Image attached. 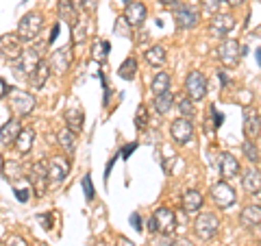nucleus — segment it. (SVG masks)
Instances as JSON below:
<instances>
[{"mask_svg": "<svg viewBox=\"0 0 261 246\" xmlns=\"http://www.w3.org/2000/svg\"><path fill=\"white\" fill-rule=\"evenodd\" d=\"M7 89V96H9V107L18 118H24L35 109V96L27 89H20V87H5Z\"/></svg>", "mask_w": 261, "mask_h": 246, "instance_id": "nucleus-1", "label": "nucleus"}, {"mask_svg": "<svg viewBox=\"0 0 261 246\" xmlns=\"http://www.w3.org/2000/svg\"><path fill=\"white\" fill-rule=\"evenodd\" d=\"M42 27H44L42 13L31 11V13H27L20 20V24H18V35H20L22 42H35V39L39 37V33H42Z\"/></svg>", "mask_w": 261, "mask_h": 246, "instance_id": "nucleus-2", "label": "nucleus"}, {"mask_svg": "<svg viewBox=\"0 0 261 246\" xmlns=\"http://www.w3.org/2000/svg\"><path fill=\"white\" fill-rule=\"evenodd\" d=\"M24 53V42L18 33H7L0 37V59L15 63Z\"/></svg>", "mask_w": 261, "mask_h": 246, "instance_id": "nucleus-3", "label": "nucleus"}, {"mask_svg": "<svg viewBox=\"0 0 261 246\" xmlns=\"http://www.w3.org/2000/svg\"><path fill=\"white\" fill-rule=\"evenodd\" d=\"M48 179H50V172H48V163L46 161H35L29 170V181L31 187L35 190V194L44 196L48 190Z\"/></svg>", "mask_w": 261, "mask_h": 246, "instance_id": "nucleus-4", "label": "nucleus"}, {"mask_svg": "<svg viewBox=\"0 0 261 246\" xmlns=\"http://www.w3.org/2000/svg\"><path fill=\"white\" fill-rule=\"evenodd\" d=\"M42 63V46H33V48H27L22 53V57L15 61V68H18L22 75H27V79L37 70V65Z\"/></svg>", "mask_w": 261, "mask_h": 246, "instance_id": "nucleus-5", "label": "nucleus"}, {"mask_svg": "<svg viewBox=\"0 0 261 246\" xmlns=\"http://www.w3.org/2000/svg\"><path fill=\"white\" fill-rule=\"evenodd\" d=\"M185 89H187V96L192 101H202L207 96V79L202 72L198 70H192L190 75L185 79Z\"/></svg>", "mask_w": 261, "mask_h": 246, "instance_id": "nucleus-6", "label": "nucleus"}, {"mask_svg": "<svg viewBox=\"0 0 261 246\" xmlns=\"http://www.w3.org/2000/svg\"><path fill=\"white\" fill-rule=\"evenodd\" d=\"M240 57H242V48L238 39H224L222 44L218 46V59L222 61L226 68H235L240 63Z\"/></svg>", "mask_w": 261, "mask_h": 246, "instance_id": "nucleus-7", "label": "nucleus"}, {"mask_svg": "<svg viewBox=\"0 0 261 246\" xmlns=\"http://www.w3.org/2000/svg\"><path fill=\"white\" fill-rule=\"evenodd\" d=\"M218 229H220V220L214 214H200L194 223V231L200 240H211L218 233Z\"/></svg>", "mask_w": 261, "mask_h": 246, "instance_id": "nucleus-8", "label": "nucleus"}, {"mask_svg": "<svg viewBox=\"0 0 261 246\" xmlns=\"http://www.w3.org/2000/svg\"><path fill=\"white\" fill-rule=\"evenodd\" d=\"M235 29V18L231 13H214L209 22V33L214 37H224Z\"/></svg>", "mask_w": 261, "mask_h": 246, "instance_id": "nucleus-9", "label": "nucleus"}, {"mask_svg": "<svg viewBox=\"0 0 261 246\" xmlns=\"http://www.w3.org/2000/svg\"><path fill=\"white\" fill-rule=\"evenodd\" d=\"M211 199H214V203L218 205V207L226 209L235 203V190L226 181H218L214 187H211Z\"/></svg>", "mask_w": 261, "mask_h": 246, "instance_id": "nucleus-10", "label": "nucleus"}, {"mask_svg": "<svg viewBox=\"0 0 261 246\" xmlns=\"http://www.w3.org/2000/svg\"><path fill=\"white\" fill-rule=\"evenodd\" d=\"M50 70H55L57 75H63V72L70 70V63H72V46H61L50 55Z\"/></svg>", "mask_w": 261, "mask_h": 246, "instance_id": "nucleus-11", "label": "nucleus"}, {"mask_svg": "<svg viewBox=\"0 0 261 246\" xmlns=\"http://www.w3.org/2000/svg\"><path fill=\"white\" fill-rule=\"evenodd\" d=\"M170 135H172V139L174 142H178V144H187L190 139L194 137V127H192V122H190V118H178V120H174L172 125H170Z\"/></svg>", "mask_w": 261, "mask_h": 246, "instance_id": "nucleus-12", "label": "nucleus"}, {"mask_svg": "<svg viewBox=\"0 0 261 246\" xmlns=\"http://www.w3.org/2000/svg\"><path fill=\"white\" fill-rule=\"evenodd\" d=\"M154 220H157V227H159V231L163 235H172L174 233V229H176V216H174V211L170 209V207H159V209H154Z\"/></svg>", "mask_w": 261, "mask_h": 246, "instance_id": "nucleus-13", "label": "nucleus"}, {"mask_svg": "<svg viewBox=\"0 0 261 246\" xmlns=\"http://www.w3.org/2000/svg\"><path fill=\"white\" fill-rule=\"evenodd\" d=\"M218 170H220V175H222L224 181H228V179L240 175V161L235 159L231 153H220L218 155Z\"/></svg>", "mask_w": 261, "mask_h": 246, "instance_id": "nucleus-14", "label": "nucleus"}, {"mask_svg": "<svg viewBox=\"0 0 261 246\" xmlns=\"http://www.w3.org/2000/svg\"><path fill=\"white\" fill-rule=\"evenodd\" d=\"M259 133H261V118L257 109L244 107V135L248 139H255Z\"/></svg>", "mask_w": 261, "mask_h": 246, "instance_id": "nucleus-15", "label": "nucleus"}, {"mask_svg": "<svg viewBox=\"0 0 261 246\" xmlns=\"http://www.w3.org/2000/svg\"><path fill=\"white\" fill-rule=\"evenodd\" d=\"M48 172H50V179L55 183H61L70 175V161L65 157H53L48 161Z\"/></svg>", "mask_w": 261, "mask_h": 246, "instance_id": "nucleus-16", "label": "nucleus"}, {"mask_svg": "<svg viewBox=\"0 0 261 246\" xmlns=\"http://www.w3.org/2000/svg\"><path fill=\"white\" fill-rule=\"evenodd\" d=\"M174 20L178 24V29H194L196 24H198V11L192 9V7H176L174 11Z\"/></svg>", "mask_w": 261, "mask_h": 246, "instance_id": "nucleus-17", "label": "nucleus"}, {"mask_svg": "<svg viewBox=\"0 0 261 246\" xmlns=\"http://www.w3.org/2000/svg\"><path fill=\"white\" fill-rule=\"evenodd\" d=\"M124 20L128 27H142L146 20V5L144 3H128L124 9Z\"/></svg>", "mask_w": 261, "mask_h": 246, "instance_id": "nucleus-18", "label": "nucleus"}, {"mask_svg": "<svg viewBox=\"0 0 261 246\" xmlns=\"http://www.w3.org/2000/svg\"><path fill=\"white\" fill-rule=\"evenodd\" d=\"M240 223H242V227H246V229L259 227L261 225V205L252 203V205H248V207H244L242 216H240Z\"/></svg>", "mask_w": 261, "mask_h": 246, "instance_id": "nucleus-19", "label": "nucleus"}, {"mask_svg": "<svg viewBox=\"0 0 261 246\" xmlns=\"http://www.w3.org/2000/svg\"><path fill=\"white\" fill-rule=\"evenodd\" d=\"M83 109L79 107V105H70L68 109H65V127L70 131H74L79 135L81 131H83Z\"/></svg>", "mask_w": 261, "mask_h": 246, "instance_id": "nucleus-20", "label": "nucleus"}, {"mask_svg": "<svg viewBox=\"0 0 261 246\" xmlns=\"http://www.w3.org/2000/svg\"><path fill=\"white\" fill-rule=\"evenodd\" d=\"M79 3L74 0H59V18H63V22H68L72 29L76 27L79 20Z\"/></svg>", "mask_w": 261, "mask_h": 246, "instance_id": "nucleus-21", "label": "nucleus"}, {"mask_svg": "<svg viewBox=\"0 0 261 246\" xmlns=\"http://www.w3.org/2000/svg\"><path fill=\"white\" fill-rule=\"evenodd\" d=\"M20 131H22L20 120L18 118H9L3 127H0V139H3L5 144H15V139H18Z\"/></svg>", "mask_w": 261, "mask_h": 246, "instance_id": "nucleus-22", "label": "nucleus"}, {"mask_svg": "<svg viewBox=\"0 0 261 246\" xmlns=\"http://www.w3.org/2000/svg\"><path fill=\"white\" fill-rule=\"evenodd\" d=\"M242 185H244V190L250 192V194H257L261 190V172L257 168H248V170H244V175H242Z\"/></svg>", "mask_w": 261, "mask_h": 246, "instance_id": "nucleus-23", "label": "nucleus"}, {"mask_svg": "<svg viewBox=\"0 0 261 246\" xmlns=\"http://www.w3.org/2000/svg\"><path fill=\"white\" fill-rule=\"evenodd\" d=\"M48 77H50V63L42 61V63L37 65V70L33 72V75H31L27 81H29V85H31V87H35V89H42V87H44V83L48 81Z\"/></svg>", "mask_w": 261, "mask_h": 246, "instance_id": "nucleus-24", "label": "nucleus"}, {"mask_svg": "<svg viewBox=\"0 0 261 246\" xmlns=\"http://www.w3.org/2000/svg\"><path fill=\"white\" fill-rule=\"evenodd\" d=\"M33 142H35V131H33L31 127H27V129L20 131L18 139H15V149H18L20 155H27L33 149Z\"/></svg>", "mask_w": 261, "mask_h": 246, "instance_id": "nucleus-25", "label": "nucleus"}, {"mask_svg": "<svg viewBox=\"0 0 261 246\" xmlns=\"http://www.w3.org/2000/svg\"><path fill=\"white\" fill-rule=\"evenodd\" d=\"M202 207V194L198 190H187L183 194V209L187 214H196Z\"/></svg>", "mask_w": 261, "mask_h": 246, "instance_id": "nucleus-26", "label": "nucleus"}, {"mask_svg": "<svg viewBox=\"0 0 261 246\" xmlns=\"http://www.w3.org/2000/svg\"><path fill=\"white\" fill-rule=\"evenodd\" d=\"M146 61H148L152 68H161V65H166V48L154 44L150 46L148 51H146Z\"/></svg>", "mask_w": 261, "mask_h": 246, "instance_id": "nucleus-27", "label": "nucleus"}, {"mask_svg": "<svg viewBox=\"0 0 261 246\" xmlns=\"http://www.w3.org/2000/svg\"><path fill=\"white\" fill-rule=\"evenodd\" d=\"M172 105H174V96H172V92H163V94H157V96H154V109H157L161 116H166V113L172 109Z\"/></svg>", "mask_w": 261, "mask_h": 246, "instance_id": "nucleus-28", "label": "nucleus"}, {"mask_svg": "<svg viewBox=\"0 0 261 246\" xmlns=\"http://www.w3.org/2000/svg\"><path fill=\"white\" fill-rule=\"evenodd\" d=\"M150 89H152L154 96L163 94V92H170V75H168V72H159V75L152 79Z\"/></svg>", "mask_w": 261, "mask_h": 246, "instance_id": "nucleus-29", "label": "nucleus"}, {"mask_svg": "<svg viewBox=\"0 0 261 246\" xmlns=\"http://www.w3.org/2000/svg\"><path fill=\"white\" fill-rule=\"evenodd\" d=\"M137 75V61L133 59V57H128V59L122 61V65L118 68V77L124 79V81H130Z\"/></svg>", "mask_w": 261, "mask_h": 246, "instance_id": "nucleus-30", "label": "nucleus"}, {"mask_svg": "<svg viewBox=\"0 0 261 246\" xmlns=\"http://www.w3.org/2000/svg\"><path fill=\"white\" fill-rule=\"evenodd\" d=\"M76 133L74 131H70L68 127H65L61 133H59V144H61V149L65 151V153H74V146H76Z\"/></svg>", "mask_w": 261, "mask_h": 246, "instance_id": "nucleus-31", "label": "nucleus"}, {"mask_svg": "<svg viewBox=\"0 0 261 246\" xmlns=\"http://www.w3.org/2000/svg\"><path fill=\"white\" fill-rule=\"evenodd\" d=\"M176 109L181 111V116H183V118H192V116H194L192 98H187V96H178V98H176Z\"/></svg>", "mask_w": 261, "mask_h": 246, "instance_id": "nucleus-32", "label": "nucleus"}, {"mask_svg": "<svg viewBox=\"0 0 261 246\" xmlns=\"http://www.w3.org/2000/svg\"><path fill=\"white\" fill-rule=\"evenodd\" d=\"M111 51V44L107 42V39H98V42L94 44V59L98 61H105L107 59V55Z\"/></svg>", "mask_w": 261, "mask_h": 246, "instance_id": "nucleus-33", "label": "nucleus"}, {"mask_svg": "<svg viewBox=\"0 0 261 246\" xmlns=\"http://www.w3.org/2000/svg\"><path fill=\"white\" fill-rule=\"evenodd\" d=\"M242 153H244V157H246L250 163H257L259 161V149L252 144V139H246V142L242 144Z\"/></svg>", "mask_w": 261, "mask_h": 246, "instance_id": "nucleus-34", "label": "nucleus"}, {"mask_svg": "<svg viewBox=\"0 0 261 246\" xmlns=\"http://www.w3.org/2000/svg\"><path fill=\"white\" fill-rule=\"evenodd\" d=\"M135 127L137 129L148 127V107H146V105H140L137 111H135Z\"/></svg>", "mask_w": 261, "mask_h": 246, "instance_id": "nucleus-35", "label": "nucleus"}, {"mask_svg": "<svg viewBox=\"0 0 261 246\" xmlns=\"http://www.w3.org/2000/svg\"><path fill=\"white\" fill-rule=\"evenodd\" d=\"M5 177L9 179V181H15V179L24 177V170H22L20 163H13V161H9V168L5 166Z\"/></svg>", "mask_w": 261, "mask_h": 246, "instance_id": "nucleus-36", "label": "nucleus"}, {"mask_svg": "<svg viewBox=\"0 0 261 246\" xmlns=\"http://www.w3.org/2000/svg\"><path fill=\"white\" fill-rule=\"evenodd\" d=\"M81 185H83V192H85V199L87 201H94V185H92V177L85 175L83 179H81Z\"/></svg>", "mask_w": 261, "mask_h": 246, "instance_id": "nucleus-37", "label": "nucleus"}, {"mask_svg": "<svg viewBox=\"0 0 261 246\" xmlns=\"http://www.w3.org/2000/svg\"><path fill=\"white\" fill-rule=\"evenodd\" d=\"M224 0H202V9H205L207 13H218L220 5H222Z\"/></svg>", "mask_w": 261, "mask_h": 246, "instance_id": "nucleus-38", "label": "nucleus"}, {"mask_svg": "<svg viewBox=\"0 0 261 246\" xmlns=\"http://www.w3.org/2000/svg\"><path fill=\"white\" fill-rule=\"evenodd\" d=\"M72 42H74V44L85 42V24H81V27L72 29Z\"/></svg>", "mask_w": 261, "mask_h": 246, "instance_id": "nucleus-39", "label": "nucleus"}, {"mask_svg": "<svg viewBox=\"0 0 261 246\" xmlns=\"http://www.w3.org/2000/svg\"><path fill=\"white\" fill-rule=\"evenodd\" d=\"M13 194H15V199H18L20 203H29V199H31V190H29V187H27V190H24V187H15Z\"/></svg>", "mask_w": 261, "mask_h": 246, "instance_id": "nucleus-40", "label": "nucleus"}, {"mask_svg": "<svg viewBox=\"0 0 261 246\" xmlns=\"http://www.w3.org/2000/svg\"><path fill=\"white\" fill-rule=\"evenodd\" d=\"M135 149H137V144L133 142V144H126V146H122V151H120V157H124V159H128L130 155L135 153Z\"/></svg>", "mask_w": 261, "mask_h": 246, "instance_id": "nucleus-41", "label": "nucleus"}, {"mask_svg": "<svg viewBox=\"0 0 261 246\" xmlns=\"http://www.w3.org/2000/svg\"><path fill=\"white\" fill-rule=\"evenodd\" d=\"M5 246H29V244H27V240H22L20 235H11L9 240L5 242Z\"/></svg>", "mask_w": 261, "mask_h": 246, "instance_id": "nucleus-42", "label": "nucleus"}, {"mask_svg": "<svg viewBox=\"0 0 261 246\" xmlns=\"http://www.w3.org/2000/svg\"><path fill=\"white\" fill-rule=\"evenodd\" d=\"M130 225H133V229L135 231H142V218H140V214H130Z\"/></svg>", "mask_w": 261, "mask_h": 246, "instance_id": "nucleus-43", "label": "nucleus"}, {"mask_svg": "<svg viewBox=\"0 0 261 246\" xmlns=\"http://www.w3.org/2000/svg\"><path fill=\"white\" fill-rule=\"evenodd\" d=\"M79 3H81V7H83L85 11H89V13L96 11V0H79Z\"/></svg>", "mask_w": 261, "mask_h": 246, "instance_id": "nucleus-44", "label": "nucleus"}, {"mask_svg": "<svg viewBox=\"0 0 261 246\" xmlns=\"http://www.w3.org/2000/svg\"><path fill=\"white\" fill-rule=\"evenodd\" d=\"M211 116H214V125H216V127H222L224 116H222L220 111H216V107H211Z\"/></svg>", "mask_w": 261, "mask_h": 246, "instance_id": "nucleus-45", "label": "nucleus"}, {"mask_svg": "<svg viewBox=\"0 0 261 246\" xmlns=\"http://www.w3.org/2000/svg\"><path fill=\"white\" fill-rule=\"evenodd\" d=\"M120 157V155H116V157H113V159H109L107 161V168H105V183H107L109 181V175H111V168H113V163H116V159Z\"/></svg>", "mask_w": 261, "mask_h": 246, "instance_id": "nucleus-46", "label": "nucleus"}, {"mask_svg": "<svg viewBox=\"0 0 261 246\" xmlns=\"http://www.w3.org/2000/svg\"><path fill=\"white\" fill-rule=\"evenodd\" d=\"M116 246H135V242H130L128 237H124V235H120L118 240H116Z\"/></svg>", "mask_w": 261, "mask_h": 246, "instance_id": "nucleus-47", "label": "nucleus"}, {"mask_svg": "<svg viewBox=\"0 0 261 246\" xmlns=\"http://www.w3.org/2000/svg\"><path fill=\"white\" fill-rule=\"evenodd\" d=\"M148 231L154 233V231H159V227H157V220H154V216L148 220Z\"/></svg>", "mask_w": 261, "mask_h": 246, "instance_id": "nucleus-48", "label": "nucleus"}, {"mask_svg": "<svg viewBox=\"0 0 261 246\" xmlns=\"http://www.w3.org/2000/svg\"><path fill=\"white\" fill-rule=\"evenodd\" d=\"M57 35H59V24H55L53 27V33H50V37H48V42H55Z\"/></svg>", "mask_w": 261, "mask_h": 246, "instance_id": "nucleus-49", "label": "nucleus"}, {"mask_svg": "<svg viewBox=\"0 0 261 246\" xmlns=\"http://www.w3.org/2000/svg\"><path fill=\"white\" fill-rule=\"evenodd\" d=\"M159 5H163V7H172V5H176V0H159Z\"/></svg>", "mask_w": 261, "mask_h": 246, "instance_id": "nucleus-50", "label": "nucleus"}, {"mask_svg": "<svg viewBox=\"0 0 261 246\" xmlns=\"http://www.w3.org/2000/svg\"><path fill=\"white\" fill-rule=\"evenodd\" d=\"M220 81H222V85H226V83H228V77L224 75V72H220Z\"/></svg>", "mask_w": 261, "mask_h": 246, "instance_id": "nucleus-51", "label": "nucleus"}, {"mask_svg": "<svg viewBox=\"0 0 261 246\" xmlns=\"http://www.w3.org/2000/svg\"><path fill=\"white\" fill-rule=\"evenodd\" d=\"M226 3H228V5H233V7H238V5L244 3V0H226Z\"/></svg>", "mask_w": 261, "mask_h": 246, "instance_id": "nucleus-52", "label": "nucleus"}, {"mask_svg": "<svg viewBox=\"0 0 261 246\" xmlns=\"http://www.w3.org/2000/svg\"><path fill=\"white\" fill-rule=\"evenodd\" d=\"M176 244H178V246H192V244H190V242H187V240H178Z\"/></svg>", "mask_w": 261, "mask_h": 246, "instance_id": "nucleus-53", "label": "nucleus"}, {"mask_svg": "<svg viewBox=\"0 0 261 246\" xmlns=\"http://www.w3.org/2000/svg\"><path fill=\"white\" fill-rule=\"evenodd\" d=\"M255 57H257V63H259V68H261V48L257 51V55H255Z\"/></svg>", "mask_w": 261, "mask_h": 246, "instance_id": "nucleus-54", "label": "nucleus"}, {"mask_svg": "<svg viewBox=\"0 0 261 246\" xmlns=\"http://www.w3.org/2000/svg\"><path fill=\"white\" fill-rule=\"evenodd\" d=\"M122 3H124V5H128V3H130V0H122Z\"/></svg>", "mask_w": 261, "mask_h": 246, "instance_id": "nucleus-55", "label": "nucleus"}, {"mask_svg": "<svg viewBox=\"0 0 261 246\" xmlns=\"http://www.w3.org/2000/svg\"><path fill=\"white\" fill-rule=\"evenodd\" d=\"M35 246H48V244H35Z\"/></svg>", "mask_w": 261, "mask_h": 246, "instance_id": "nucleus-56", "label": "nucleus"}, {"mask_svg": "<svg viewBox=\"0 0 261 246\" xmlns=\"http://www.w3.org/2000/svg\"><path fill=\"white\" fill-rule=\"evenodd\" d=\"M257 246H261V242H259V244H257Z\"/></svg>", "mask_w": 261, "mask_h": 246, "instance_id": "nucleus-57", "label": "nucleus"}]
</instances>
